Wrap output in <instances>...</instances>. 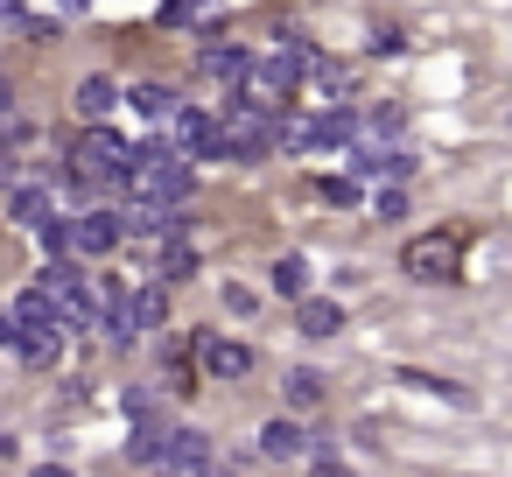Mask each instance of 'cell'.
I'll list each match as a JSON object with an SVG mask.
<instances>
[{"label":"cell","mask_w":512,"mask_h":477,"mask_svg":"<svg viewBox=\"0 0 512 477\" xmlns=\"http://www.w3.org/2000/svg\"><path fill=\"white\" fill-rule=\"evenodd\" d=\"M15 120V92H8V78H0V127Z\"/></svg>","instance_id":"25"},{"label":"cell","mask_w":512,"mask_h":477,"mask_svg":"<svg viewBox=\"0 0 512 477\" xmlns=\"http://www.w3.org/2000/svg\"><path fill=\"white\" fill-rule=\"evenodd\" d=\"M29 477H71V470H64V463H36Z\"/></svg>","instance_id":"27"},{"label":"cell","mask_w":512,"mask_h":477,"mask_svg":"<svg viewBox=\"0 0 512 477\" xmlns=\"http://www.w3.org/2000/svg\"><path fill=\"white\" fill-rule=\"evenodd\" d=\"M246 71H253V50H239V43H211V50H204V78L246 85Z\"/></svg>","instance_id":"8"},{"label":"cell","mask_w":512,"mask_h":477,"mask_svg":"<svg viewBox=\"0 0 512 477\" xmlns=\"http://www.w3.org/2000/svg\"><path fill=\"white\" fill-rule=\"evenodd\" d=\"M141 246H148V267H155V281H162V288L197 274V246H190L183 232H176V239H141Z\"/></svg>","instance_id":"6"},{"label":"cell","mask_w":512,"mask_h":477,"mask_svg":"<svg viewBox=\"0 0 512 477\" xmlns=\"http://www.w3.org/2000/svg\"><path fill=\"white\" fill-rule=\"evenodd\" d=\"M127 169H134V148H127L120 134H106V127H85V134H78V148H71V183L113 190V183H127Z\"/></svg>","instance_id":"3"},{"label":"cell","mask_w":512,"mask_h":477,"mask_svg":"<svg viewBox=\"0 0 512 477\" xmlns=\"http://www.w3.org/2000/svg\"><path fill=\"white\" fill-rule=\"evenodd\" d=\"M197 8H204V0H169V8H162V22H169V29H183Z\"/></svg>","instance_id":"23"},{"label":"cell","mask_w":512,"mask_h":477,"mask_svg":"<svg viewBox=\"0 0 512 477\" xmlns=\"http://www.w3.org/2000/svg\"><path fill=\"white\" fill-rule=\"evenodd\" d=\"M148 477H176V470H148Z\"/></svg>","instance_id":"29"},{"label":"cell","mask_w":512,"mask_h":477,"mask_svg":"<svg viewBox=\"0 0 512 477\" xmlns=\"http://www.w3.org/2000/svg\"><path fill=\"white\" fill-rule=\"evenodd\" d=\"M120 239H127V218H120V211H85V218H71V253H85V260H106Z\"/></svg>","instance_id":"5"},{"label":"cell","mask_w":512,"mask_h":477,"mask_svg":"<svg viewBox=\"0 0 512 477\" xmlns=\"http://www.w3.org/2000/svg\"><path fill=\"white\" fill-rule=\"evenodd\" d=\"M295 330H302V337H337V330H344V309L302 295V302H295Z\"/></svg>","instance_id":"11"},{"label":"cell","mask_w":512,"mask_h":477,"mask_svg":"<svg viewBox=\"0 0 512 477\" xmlns=\"http://www.w3.org/2000/svg\"><path fill=\"white\" fill-rule=\"evenodd\" d=\"M323 197H330V204H358V183H344V176H330V183H323Z\"/></svg>","instance_id":"24"},{"label":"cell","mask_w":512,"mask_h":477,"mask_svg":"<svg viewBox=\"0 0 512 477\" xmlns=\"http://www.w3.org/2000/svg\"><path fill=\"white\" fill-rule=\"evenodd\" d=\"M309 85H316L323 99H351V64H323V57H316V71H309Z\"/></svg>","instance_id":"18"},{"label":"cell","mask_w":512,"mask_h":477,"mask_svg":"<svg viewBox=\"0 0 512 477\" xmlns=\"http://www.w3.org/2000/svg\"><path fill=\"white\" fill-rule=\"evenodd\" d=\"M281 393H288V407H295V414H316V407H323V379H316V372H288V379H281Z\"/></svg>","instance_id":"17"},{"label":"cell","mask_w":512,"mask_h":477,"mask_svg":"<svg viewBox=\"0 0 512 477\" xmlns=\"http://www.w3.org/2000/svg\"><path fill=\"white\" fill-rule=\"evenodd\" d=\"M8 316H15V330H22V337H29V330H64V316H57V302H50L43 288L15 295V309H8Z\"/></svg>","instance_id":"9"},{"label":"cell","mask_w":512,"mask_h":477,"mask_svg":"<svg viewBox=\"0 0 512 477\" xmlns=\"http://www.w3.org/2000/svg\"><path fill=\"white\" fill-rule=\"evenodd\" d=\"M190 162L169 148V141H148V148H134V169H127V190H134V204H155V211H183V197H190Z\"/></svg>","instance_id":"2"},{"label":"cell","mask_w":512,"mask_h":477,"mask_svg":"<svg viewBox=\"0 0 512 477\" xmlns=\"http://www.w3.org/2000/svg\"><path fill=\"white\" fill-rule=\"evenodd\" d=\"M113 106H120V85H113V78H85V85H78V120H92V127H99Z\"/></svg>","instance_id":"13"},{"label":"cell","mask_w":512,"mask_h":477,"mask_svg":"<svg viewBox=\"0 0 512 477\" xmlns=\"http://www.w3.org/2000/svg\"><path fill=\"white\" fill-rule=\"evenodd\" d=\"M470 246H477V225H463V218L428 225V232H414V239L400 246V274L421 281V288H449V281H463Z\"/></svg>","instance_id":"1"},{"label":"cell","mask_w":512,"mask_h":477,"mask_svg":"<svg viewBox=\"0 0 512 477\" xmlns=\"http://www.w3.org/2000/svg\"><path fill=\"white\" fill-rule=\"evenodd\" d=\"M0 15H22V0H0Z\"/></svg>","instance_id":"28"},{"label":"cell","mask_w":512,"mask_h":477,"mask_svg":"<svg viewBox=\"0 0 512 477\" xmlns=\"http://www.w3.org/2000/svg\"><path fill=\"white\" fill-rule=\"evenodd\" d=\"M225 309H232V316H253L260 295H253V288H225Z\"/></svg>","instance_id":"21"},{"label":"cell","mask_w":512,"mask_h":477,"mask_svg":"<svg viewBox=\"0 0 512 477\" xmlns=\"http://www.w3.org/2000/svg\"><path fill=\"white\" fill-rule=\"evenodd\" d=\"M127 106H134L141 120H176V106H183V99H176L169 85H134V92H127Z\"/></svg>","instance_id":"14"},{"label":"cell","mask_w":512,"mask_h":477,"mask_svg":"<svg viewBox=\"0 0 512 477\" xmlns=\"http://www.w3.org/2000/svg\"><path fill=\"white\" fill-rule=\"evenodd\" d=\"M8 218H15V225H43V218H50V190H43V183H22V190L8 197Z\"/></svg>","instance_id":"15"},{"label":"cell","mask_w":512,"mask_h":477,"mask_svg":"<svg viewBox=\"0 0 512 477\" xmlns=\"http://www.w3.org/2000/svg\"><path fill=\"white\" fill-rule=\"evenodd\" d=\"M64 8H85V0H64Z\"/></svg>","instance_id":"30"},{"label":"cell","mask_w":512,"mask_h":477,"mask_svg":"<svg viewBox=\"0 0 512 477\" xmlns=\"http://www.w3.org/2000/svg\"><path fill=\"white\" fill-rule=\"evenodd\" d=\"M197 365H204L211 379H246V372H253V344H239V337H204V344H197Z\"/></svg>","instance_id":"7"},{"label":"cell","mask_w":512,"mask_h":477,"mask_svg":"<svg viewBox=\"0 0 512 477\" xmlns=\"http://www.w3.org/2000/svg\"><path fill=\"white\" fill-rule=\"evenodd\" d=\"M0 344H22V330H15V316L0 309Z\"/></svg>","instance_id":"26"},{"label":"cell","mask_w":512,"mask_h":477,"mask_svg":"<svg viewBox=\"0 0 512 477\" xmlns=\"http://www.w3.org/2000/svg\"><path fill=\"white\" fill-rule=\"evenodd\" d=\"M372 211H379V218H400V211H407V190H400V183H393V190H379V197H372Z\"/></svg>","instance_id":"20"},{"label":"cell","mask_w":512,"mask_h":477,"mask_svg":"<svg viewBox=\"0 0 512 477\" xmlns=\"http://www.w3.org/2000/svg\"><path fill=\"white\" fill-rule=\"evenodd\" d=\"M22 351H29L36 365H57V351H64V330H29V337H22Z\"/></svg>","instance_id":"19"},{"label":"cell","mask_w":512,"mask_h":477,"mask_svg":"<svg viewBox=\"0 0 512 477\" xmlns=\"http://www.w3.org/2000/svg\"><path fill=\"white\" fill-rule=\"evenodd\" d=\"M351 169H358V176H386V183H400V176H414V155H400V148H358Z\"/></svg>","instance_id":"12"},{"label":"cell","mask_w":512,"mask_h":477,"mask_svg":"<svg viewBox=\"0 0 512 477\" xmlns=\"http://www.w3.org/2000/svg\"><path fill=\"white\" fill-rule=\"evenodd\" d=\"M218 127H225V155H232V162H260V155L274 148V134H281V120L260 113V106H246V99H232V113H225Z\"/></svg>","instance_id":"4"},{"label":"cell","mask_w":512,"mask_h":477,"mask_svg":"<svg viewBox=\"0 0 512 477\" xmlns=\"http://www.w3.org/2000/svg\"><path fill=\"white\" fill-rule=\"evenodd\" d=\"M309 477H358V470L337 463V456H309Z\"/></svg>","instance_id":"22"},{"label":"cell","mask_w":512,"mask_h":477,"mask_svg":"<svg viewBox=\"0 0 512 477\" xmlns=\"http://www.w3.org/2000/svg\"><path fill=\"white\" fill-rule=\"evenodd\" d=\"M274 295H288V302L309 295V260H302V253H281V260H274Z\"/></svg>","instance_id":"16"},{"label":"cell","mask_w":512,"mask_h":477,"mask_svg":"<svg viewBox=\"0 0 512 477\" xmlns=\"http://www.w3.org/2000/svg\"><path fill=\"white\" fill-rule=\"evenodd\" d=\"M260 449H267V456H281V463H288V456H302V449H309V456H330V449H323V442H309L295 421H267V428H260Z\"/></svg>","instance_id":"10"}]
</instances>
